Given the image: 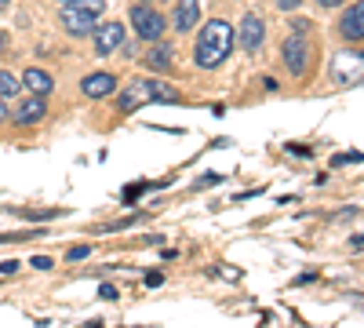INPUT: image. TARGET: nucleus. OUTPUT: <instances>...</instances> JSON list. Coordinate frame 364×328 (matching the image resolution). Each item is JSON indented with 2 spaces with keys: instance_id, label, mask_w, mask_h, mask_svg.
I'll use <instances>...</instances> for the list:
<instances>
[{
  "instance_id": "13",
  "label": "nucleus",
  "mask_w": 364,
  "mask_h": 328,
  "mask_svg": "<svg viewBox=\"0 0 364 328\" xmlns=\"http://www.w3.org/2000/svg\"><path fill=\"white\" fill-rule=\"evenodd\" d=\"M22 88H26V92H33V95H51L55 92V80L44 70H26L22 73Z\"/></svg>"
},
{
  "instance_id": "8",
  "label": "nucleus",
  "mask_w": 364,
  "mask_h": 328,
  "mask_svg": "<svg viewBox=\"0 0 364 328\" xmlns=\"http://www.w3.org/2000/svg\"><path fill=\"white\" fill-rule=\"evenodd\" d=\"M339 37L343 41H364V0H357V4H350V11L339 18Z\"/></svg>"
},
{
  "instance_id": "16",
  "label": "nucleus",
  "mask_w": 364,
  "mask_h": 328,
  "mask_svg": "<svg viewBox=\"0 0 364 328\" xmlns=\"http://www.w3.org/2000/svg\"><path fill=\"white\" fill-rule=\"evenodd\" d=\"M29 266H33V270H51L55 263H51L48 255H33V259H29Z\"/></svg>"
},
{
  "instance_id": "4",
  "label": "nucleus",
  "mask_w": 364,
  "mask_h": 328,
  "mask_svg": "<svg viewBox=\"0 0 364 328\" xmlns=\"http://www.w3.org/2000/svg\"><path fill=\"white\" fill-rule=\"evenodd\" d=\"M58 18H63L70 37H91V33H95V26H99L95 15L84 11L80 4H63V8H58Z\"/></svg>"
},
{
  "instance_id": "9",
  "label": "nucleus",
  "mask_w": 364,
  "mask_h": 328,
  "mask_svg": "<svg viewBox=\"0 0 364 328\" xmlns=\"http://www.w3.org/2000/svg\"><path fill=\"white\" fill-rule=\"evenodd\" d=\"M80 92H84L87 99H106V95L117 92V77H113V73H87V77L80 80Z\"/></svg>"
},
{
  "instance_id": "2",
  "label": "nucleus",
  "mask_w": 364,
  "mask_h": 328,
  "mask_svg": "<svg viewBox=\"0 0 364 328\" xmlns=\"http://www.w3.org/2000/svg\"><path fill=\"white\" fill-rule=\"evenodd\" d=\"M146 102H175V88L171 84H161V80H132L124 92H120L117 106L120 113H132Z\"/></svg>"
},
{
  "instance_id": "7",
  "label": "nucleus",
  "mask_w": 364,
  "mask_h": 328,
  "mask_svg": "<svg viewBox=\"0 0 364 328\" xmlns=\"http://www.w3.org/2000/svg\"><path fill=\"white\" fill-rule=\"evenodd\" d=\"M91 41H95L99 55H113L120 44H124V26H120V22H102V26H95Z\"/></svg>"
},
{
  "instance_id": "3",
  "label": "nucleus",
  "mask_w": 364,
  "mask_h": 328,
  "mask_svg": "<svg viewBox=\"0 0 364 328\" xmlns=\"http://www.w3.org/2000/svg\"><path fill=\"white\" fill-rule=\"evenodd\" d=\"M132 26H135V33L142 41H149V44H157L164 37V29H168L164 15H157L154 8H146V4H135L132 8Z\"/></svg>"
},
{
  "instance_id": "22",
  "label": "nucleus",
  "mask_w": 364,
  "mask_h": 328,
  "mask_svg": "<svg viewBox=\"0 0 364 328\" xmlns=\"http://www.w3.org/2000/svg\"><path fill=\"white\" fill-rule=\"evenodd\" d=\"M317 4H321V8H343L346 0H317Z\"/></svg>"
},
{
  "instance_id": "5",
  "label": "nucleus",
  "mask_w": 364,
  "mask_h": 328,
  "mask_svg": "<svg viewBox=\"0 0 364 328\" xmlns=\"http://www.w3.org/2000/svg\"><path fill=\"white\" fill-rule=\"evenodd\" d=\"M237 41H240V48H245L248 55H255L262 44H266V22L255 15V11H248L245 18H240V29H237Z\"/></svg>"
},
{
  "instance_id": "25",
  "label": "nucleus",
  "mask_w": 364,
  "mask_h": 328,
  "mask_svg": "<svg viewBox=\"0 0 364 328\" xmlns=\"http://www.w3.org/2000/svg\"><path fill=\"white\" fill-rule=\"evenodd\" d=\"M4 8H8V0H0V11H4Z\"/></svg>"
},
{
  "instance_id": "1",
  "label": "nucleus",
  "mask_w": 364,
  "mask_h": 328,
  "mask_svg": "<svg viewBox=\"0 0 364 328\" xmlns=\"http://www.w3.org/2000/svg\"><path fill=\"white\" fill-rule=\"evenodd\" d=\"M233 41H237L233 26L223 22V18H211V22L204 26V33L197 37L193 63H197L200 70H215V66H223V63H226V55L233 51Z\"/></svg>"
},
{
  "instance_id": "26",
  "label": "nucleus",
  "mask_w": 364,
  "mask_h": 328,
  "mask_svg": "<svg viewBox=\"0 0 364 328\" xmlns=\"http://www.w3.org/2000/svg\"><path fill=\"white\" fill-rule=\"evenodd\" d=\"M63 4H80V0H63Z\"/></svg>"
},
{
  "instance_id": "14",
  "label": "nucleus",
  "mask_w": 364,
  "mask_h": 328,
  "mask_svg": "<svg viewBox=\"0 0 364 328\" xmlns=\"http://www.w3.org/2000/svg\"><path fill=\"white\" fill-rule=\"evenodd\" d=\"M18 88H22V80H18V77H11L8 70H0V99L18 95Z\"/></svg>"
},
{
  "instance_id": "6",
  "label": "nucleus",
  "mask_w": 364,
  "mask_h": 328,
  "mask_svg": "<svg viewBox=\"0 0 364 328\" xmlns=\"http://www.w3.org/2000/svg\"><path fill=\"white\" fill-rule=\"evenodd\" d=\"M281 55H284V66H288L295 77L306 73V66H310V48H306V41H302L299 33H291V37L281 44Z\"/></svg>"
},
{
  "instance_id": "20",
  "label": "nucleus",
  "mask_w": 364,
  "mask_h": 328,
  "mask_svg": "<svg viewBox=\"0 0 364 328\" xmlns=\"http://www.w3.org/2000/svg\"><path fill=\"white\" fill-rule=\"evenodd\" d=\"M299 4H302V0H277V8H281V11H295Z\"/></svg>"
},
{
  "instance_id": "23",
  "label": "nucleus",
  "mask_w": 364,
  "mask_h": 328,
  "mask_svg": "<svg viewBox=\"0 0 364 328\" xmlns=\"http://www.w3.org/2000/svg\"><path fill=\"white\" fill-rule=\"evenodd\" d=\"M0 121H8V106H4V99H0Z\"/></svg>"
},
{
  "instance_id": "10",
  "label": "nucleus",
  "mask_w": 364,
  "mask_h": 328,
  "mask_svg": "<svg viewBox=\"0 0 364 328\" xmlns=\"http://www.w3.org/2000/svg\"><path fill=\"white\" fill-rule=\"evenodd\" d=\"M200 18V0H175V29L178 33H190Z\"/></svg>"
},
{
  "instance_id": "24",
  "label": "nucleus",
  "mask_w": 364,
  "mask_h": 328,
  "mask_svg": "<svg viewBox=\"0 0 364 328\" xmlns=\"http://www.w3.org/2000/svg\"><path fill=\"white\" fill-rule=\"evenodd\" d=\"M4 48H8V37H4V33H0V51H4Z\"/></svg>"
},
{
  "instance_id": "15",
  "label": "nucleus",
  "mask_w": 364,
  "mask_h": 328,
  "mask_svg": "<svg viewBox=\"0 0 364 328\" xmlns=\"http://www.w3.org/2000/svg\"><path fill=\"white\" fill-rule=\"evenodd\" d=\"M87 255H91V248H87V245H77V248H70V252H66V259H70V263H80V259H87Z\"/></svg>"
},
{
  "instance_id": "17",
  "label": "nucleus",
  "mask_w": 364,
  "mask_h": 328,
  "mask_svg": "<svg viewBox=\"0 0 364 328\" xmlns=\"http://www.w3.org/2000/svg\"><path fill=\"white\" fill-rule=\"evenodd\" d=\"M80 8H84V11H91V15H99V11L106 8V0H80Z\"/></svg>"
},
{
  "instance_id": "19",
  "label": "nucleus",
  "mask_w": 364,
  "mask_h": 328,
  "mask_svg": "<svg viewBox=\"0 0 364 328\" xmlns=\"http://www.w3.org/2000/svg\"><path fill=\"white\" fill-rule=\"evenodd\" d=\"M15 270H18L15 259H4V263H0V274H15Z\"/></svg>"
},
{
  "instance_id": "18",
  "label": "nucleus",
  "mask_w": 364,
  "mask_h": 328,
  "mask_svg": "<svg viewBox=\"0 0 364 328\" xmlns=\"http://www.w3.org/2000/svg\"><path fill=\"white\" fill-rule=\"evenodd\" d=\"M55 216H63V212H55V208L51 212H26V219H55Z\"/></svg>"
},
{
  "instance_id": "11",
  "label": "nucleus",
  "mask_w": 364,
  "mask_h": 328,
  "mask_svg": "<svg viewBox=\"0 0 364 328\" xmlns=\"http://www.w3.org/2000/svg\"><path fill=\"white\" fill-rule=\"evenodd\" d=\"M44 113H48L44 95H33V99H26V102L15 110V121H18V125H37V121H44Z\"/></svg>"
},
{
  "instance_id": "12",
  "label": "nucleus",
  "mask_w": 364,
  "mask_h": 328,
  "mask_svg": "<svg viewBox=\"0 0 364 328\" xmlns=\"http://www.w3.org/2000/svg\"><path fill=\"white\" fill-rule=\"evenodd\" d=\"M175 66V48L171 44H157L154 51H146V70H154V73H164Z\"/></svg>"
},
{
  "instance_id": "21",
  "label": "nucleus",
  "mask_w": 364,
  "mask_h": 328,
  "mask_svg": "<svg viewBox=\"0 0 364 328\" xmlns=\"http://www.w3.org/2000/svg\"><path fill=\"white\" fill-rule=\"evenodd\" d=\"M99 295H102V300H117V288H113V285H102Z\"/></svg>"
}]
</instances>
